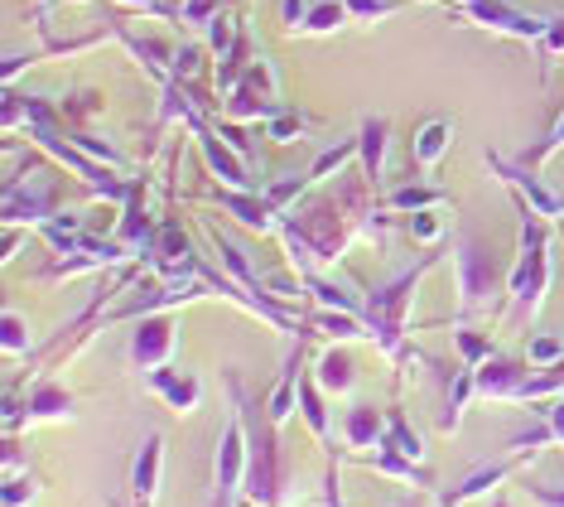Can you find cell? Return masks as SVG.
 I'll return each mask as SVG.
<instances>
[{"label":"cell","instance_id":"obj_1","mask_svg":"<svg viewBox=\"0 0 564 507\" xmlns=\"http://www.w3.org/2000/svg\"><path fill=\"white\" fill-rule=\"evenodd\" d=\"M535 290H540V232L531 228L526 232V262H521V270H516V295L531 300Z\"/></svg>","mask_w":564,"mask_h":507},{"label":"cell","instance_id":"obj_17","mask_svg":"<svg viewBox=\"0 0 564 507\" xmlns=\"http://www.w3.org/2000/svg\"><path fill=\"white\" fill-rule=\"evenodd\" d=\"M560 140H564V121H560Z\"/></svg>","mask_w":564,"mask_h":507},{"label":"cell","instance_id":"obj_4","mask_svg":"<svg viewBox=\"0 0 564 507\" xmlns=\"http://www.w3.org/2000/svg\"><path fill=\"white\" fill-rule=\"evenodd\" d=\"M444 136H449V126H444V121L425 126V136H419V160H435L439 150H444Z\"/></svg>","mask_w":564,"mask_h":507},{"label":"cell","instance_id":"obj_11","mask_svg":"<svg viewBox=\"0 0 564 507\" xmlns=\"http://www.w3.org/2000/svg\"><path fill=\"white\" fill-rule=\"evenodd\" d=\"M395 445H401V454H415V450H419V445L411 440V430H405L401 420H395Z\"/></svg>","mask_w":564,"mask_h":507},{"label":"cell","instance_id":"obj_3","mask_svg":"<svg viewBox=\"0 0 564 507\" xmlns=\"http://www.w3.org/2000/svg\"><path fill=\"white\" fill-rule=\"evenodd\" d=\"M170 348V328L164 324H145L136 338V358H160V353Z\"/></svg>","mask_w":564,"mask_h":507},{"label":"cell","instance_id":"obj_13","mask_svg":"<svg viewBox=\"0 0 564 507\" xmlns=\"http://www.w3.org/2000/svg\"><path fill=\"white\" fill-rule=\"evenodd\" d=\"M347 5H352V10H362V15H381V10H386L381 0H347Z\"/></svg>","mask_w":564,"mask_h":507},{"label":"cell","instance_id":"obj_15","mask_svg":"<svg viewBox=\"0 0 564 507\" xmlns=\"http://www.w3.org/2000/svg\"><path fill=\"white\" fill-rule=\"evenodd\" d=\"M54 406H68V401L58 396V392H44V396H39V411H54Z\"/></svg>","mask_w":564,"mask_h":507},{"label":"cell","instance_id":"obj_7","mask_svg":"<svg viewBox=\"0 0 564 507\" xmlns=\"http://www.w3.org/2000/svg\"><path fill=\"white\" fill-rule=\"evenodd\" d=\"M338 20H343V10H338V5H319L314 15H309V25H314V29H333Z\"/></svg>","mask_w":564,"mask_h":507},{"label":"cell","instance_id":"obj_5","mask_svg":"<svg viewBox=\"0 0 564 507\" xmlns=\"http://www.w3.org/2000/svg\"><path fill=\"white\" fill-rule=\"evenodd\" d=\"M323 382L328 386H347V362L333 353V358H323Z\"/></svg>","mask_w":564,"mask_h":507},{"label":"cell","instance_id":"obj_6","mask_svg":"<svg viewBox=\"0 0 564 507\" xmlns=\"http://www.w3.org/2000/svg\"><path fill=\"white\" fill-rule=\"evenodd\" d=\"M227 208H232V213H242V222H251V228H261V204H246V198H227Z\"/></svg>","mask_w":564,"mask_h":507},{"label":"cell","instance_id":"obj_12","mask_svg":"<svg viewBox=\"0 0 564 507\" xmlns=\"http://www.w3.org/2000/svg\"><path fill=\"white\" fill-rule=\"evenodd\" d=\"M531 353H535V358H560V344H555V338H540Z\"/></svg>","mask_w":564,"mask_h":507},{"label":"cell","instance_id":"obj_10","mask_svg":"<svg viewBox=\"0 0 564 507\" xmlns=\"http://www.w3.org/2000/svg\"><path fill=\"white\" fill-rule=\"evenodd\" d=\"M232 464H236V430L227 435V450H222V464H218V469H222V483L232 478Z\"/></svg>","mask_w":564,"mask_h":507},{"label":"cell","instance_id":"obj_14","mask_svg":"<svg viewBox=\"0 0 564 507\" xmlns=\"http://www.w3.org/2000/svg\"><path fill=\"white\" fill-rule=\"evenodd\" d=\"M212 10V0H188V20H203Z\"/></svg>","mask_w":564,"mask_h":507},{"label":"cell","instance_id":"obj_9","mask_svg":"<svg viewBox=\"0 0 564 507\" xmlns=\"http://www.w3.org/2000/svg\"><path fill=\"white\" fill-rule=\"evenodd\" d=\"M150 474H154V445L145 450V459H140V469H136V488H140V493L150 488Z\"/></svg>","mask_w":564,"mask_h":507},{"label":"cell","instance_id":"obj_2","mask_svg":"<svg viewBox=\"0 0 564 507\" xmlns=\"http://www.w3.org/2000/svg\"><path fill=\"white\" fill-rule=\"evenodd\" d=\"M463 290H468V300H477V295L487 290V262H483L477 246H468L463 252Z\"/></svg>","mask_w":564,"mask_h":507},{"label":"cell","instance_id":"obj_16","mask_svg":"<svg viewBox=\"0 0 564 507\" xmlns=\"http://www.w3.org/2000/svg\"><path fill=\"white\" fill-rule=\"evenodd\" d=\"M555 426H560V435H564V411H560V416H555Z\"/></svg>","mask_w":564,"mask_h":507},{"label":"cell","instance_id":"obj_8","mask_svg":"<svg viewBox=\"0 0 564 507\" xmlns=\"http://www.w3.org/2000/svg\"><path fill=\"white\" fill-rule=\"evenodd\" d=\"M371 435H377V416H371V411H357L352 416V440H371Z\"/></svg>","mask_w":564,"mask_h":507}]
</instances>
